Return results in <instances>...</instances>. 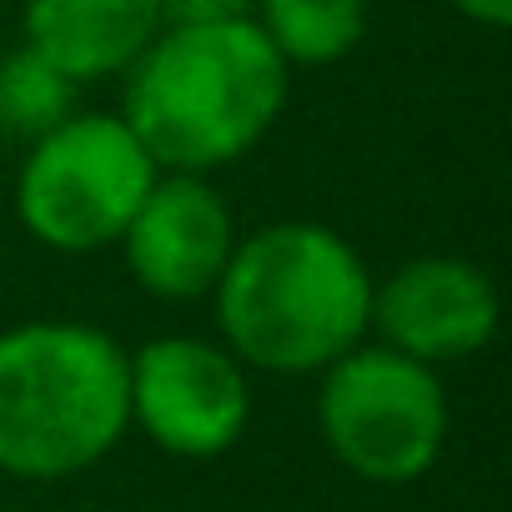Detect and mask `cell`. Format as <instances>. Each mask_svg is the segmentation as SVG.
Here are the masks:
<instances>
[{"label": "cell", "instance_id": "1", "mask_svg": "<svg viewBox=\"0 0 512 512\" xmlns=\"http://www.w3.org/2000/svg\"><path fill=\"white\" fill-rule=\"evenodd\" d=\"M287 101V61L262 26H171L131 61L126 126L156 166L196 176L267 136Z\"/></svg>", "mask_w": 512, "mask_h": 512}, {"label": "cell", "instance_id": "2", "mask_svg": "<svg viewBox=\"0 0 512 512\" xmlns=\"http://www.w3.org/2000/svg\"><path fill=\"white\" fill-rule=\"evenodd\" d=\"M216 317L246 362L322 372L372 322V282L337 231L282 221L231 246L216 277Z\"/></svg>", "mask_w": 512, "mask_h": 512}, {"label": "cell", "instance_id": "3", "mask_svg": "<svg viewBox=\"0 0 512 512\" xmlns=\"http://www.w3.org/2000/svg\"><path fill=\"white\" fill-rule=\"evenodd\" d=\"M131 422L126 352L76 322L0 337V472L56 482L101 462Z\"/></svg>", "mask_w": 512, "mask_h": 512}, {"label": "cell", "instance_id": "4", "mask_svg": "<svg viewBox=\"0 0 512 512\" xmlns=\"http://www.w3.org/2000/svg\"><path fill=\"white\" fill-rule=\"evenodd\" d=\"M156 181V161L111 116H66L46 131L21 171L16 211L56 251H101L126 236Z\"/></svg>", "mask_w": 512, "mask_h": 512}, {"label": "cell", "instance_id": "5", "mask_svg": "<svg viewBox=\"0 0 512 512\" xmlns=\"http://www.w3.org/2000/svg\"><path fill=\"white\" fill-rule=\"evenodd\" d=\"M322 432L342 467L367 482L422 477L447 437V402L427 362L392 347L347 352L322 382Z\"/></svg>", "mask_w": 512, "mask_h": 512}, {"label": "cell", "instance_id": "6", "mask_svg": "<svg viewBox=\"0 0 512 512\" xmlns=\"http://www.w3.org/2000/svg\"><path fill=\"white\" fill-rule=\"evenodd\" d=\"M126 377L131 417L176 457H216L246 427V382L236 362L206 342H151L136 352V362H126Z\"/></svg>", "mask_w": 512, "mask_h": 512}, {"label": "cell", "instance_id": "7", "mask_svg": "<svg viewBox=\"0 0 512 512\" xmlns=\"http://www.w3.org/2000/svg\"><path fill=\"white\" fill-rule=\"evenodd\" d=\"M126 262L151 297H201L216 287L231 256V216L221 196L196 176L151 181L126 226Z\"/></svg>", "mask_w": 512, "mask_h": 512}, {"label": "cell", "instance_id": "8", "mask_svg": "<svg viewBox=\"0 0 512 512\" xmlns=\"http://www.w3.org/2000/svg\"><path fill=\"white\" fill-rule=\"evenodd\" d=\"M372 322L387 347L412 362H457L487 347L497 327V292L467 262L422 256L372 297Z\"/></svg>", "mask_w": 512, "mask_h": 512}, {"label": "cell", "instance_id": "9", "mask_svg": "<svg viewBox=\"0 0 512 512\" xmlns=\"http://www.w3.org/2000/svg\"><path fill=\"white\" fill-rule=\"evenodd\" d=\"M156 26V0H26L31 51L71 81L126 71L151 46Z\"/></svg>", "mask_w": 512, "mask_h": 512}, {"label": "cell", "instance_id": "10", "mask_svg": "<svg viewBox=\"0 0 512 512\" xmlns=\"http://www.w3.org/2000/svg\"><path fill=\"white\" fill-rule=\"evenodd\" d=\"M367 31V0H262V36L282 61L327 66Z\"/></svg>", "mask_w": 512, "mask_h": 512}, {"label": "cell", "instance_id": "11", "mask_svg": "<svg viewBox=\"0 0 512 512\" xmlns=\"http://www.w3.org/2000/svg\"><path fill=\"white\" fill-rule=\"evenodd\" d=\"M71 96H76V81L61 76L31 46L0 61V131L6 136L41 141L71 116Z\"/></svg>", "mask_w": 512, "mask_h": 512}, {"label": "cell", "instance_id": "12", "mask_svg": "<svg viewBox=\"0 0 512 512\" xmlns=\"http://www.w3.org/2000/svg\"><path fill=\"white\" fill-rule=\"evenodd\" d=\"M251 0H156V16L171 26H216V21H241Z\"/></svg>", "mask_w": 512, "mask_h": 512}, {"label": "cell", "instance_id": "13", "mask_svg": "<svg viewBox=\"0 0 512 512\" xmlns=\"http://www.w3.org/2000/svg\"><path fill=\"white\" fill-rule=\"evenodd\" d=\"M452 6L482 26H507V16H512V0H452Z\"/></svg>", "mask_w": 512, "mask_h": 512}]
</instances>
